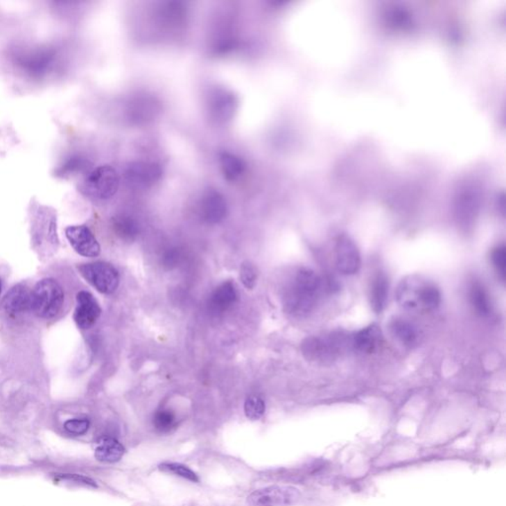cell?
<instances>
[{
  "instance_id": "cell-11",
  "label": "cell",
  "mask_w": 506,
  "mask_h": 506,
  "mask_svg": "<svg viewBox=\"0 0 506 506\" xmlns=\"http://www.w3.org/2000/svg\"><path fill=\"white\" fill-rule=\"evenodd\" d=\"M207 105L211 120L217 124H227L236 114L238 99L233 92L226 88L218 87L209 94Z\"/></svg>"
},
{
  "instance_id": "cell-25",
  "label": "cell",
  "mask_w": 506,
  "mask_h": 506,
  "mask_svg": "<svg viewBox=\"0 0 506 506\" xmlns=\"http://www.w3.org/2000/svg\"><path fill=\"white\" fill-rule=\"evenodd\" d=\"M113 229L123 241H133L140 234L139 223L131 216L119 215L114 217Z\"/></svg>"
},
{
  "instance_id": "cell-10",
  "label": "cell",
  "mask_w": 506,
  "mask_h": 506,
  "mask_svg": "<svg viewBox=\"0 0 506 506\" xmlns=\"http://www.w3.org/2000/svg\"><path fill=\"white\" fill-rule=\"evenodd\" d=\"M301 493L294 487L272 486L259 489L247 498L250 506H287L300 500Z\"/></svg>"
},
{
  "instance_id": "cell-22",
  "label": "cell",
  "mask_w": 506,
  "mask_h": 506,
  "mask_svg": "<svg viewBox=\"0 0 506 506\" xmlns=\"http://www.w3.org/2000/svg\"><path fill=\"white\" fill-rule=\"evenodd\" d=\"M469 298L473 310L480 317H487L491 313V303L486 288L479 281H473L469 289Z\"/></svg>"
},
{
  "instance_id": "cell-15",
  "label": "cell",
  "mask_w": 506,
  "mask_h": 506,
  "mask_svg": "<svg viewBox=\"0 0 506 506\" xmlns=\"http://www.w3.org/2000/svg\"><path fill=\"white\" fill-rule=\"evenodd\" d=\"M101 315V308L94 295L80 291L76 295V306L73 320L80 329H89L96 324Z\"/></svg>"
},
{
  "instance_id": "cell-24",
  "label": "cell",
  "mask_w": 506,
  "mask_h": 506,
  "mask_svg": "<svg viewBox=\"0 0 506 506\" xmlns=\"http://www.w3.org/2000/svg\"><path fill=\"white\" fill-rule=\"evenodd\" d=\"M124 454V446L114 438H104L95 449V458L103 463H116Z\"/></svg>"
},
{
  "instance_id": "cell-16",
  "label": "cell",
  "mask_w": 506,
  "mask_h": 506,
  "mask_svg": "<svg viewBox=\"0 0 506 506\" xmlns=\"http://www.w3.org/2000/svg\"><path fill=\"white\" fill-rule=\"evenodd\" d=\"M238 298L236 285L231 281H227L216 288L210 295L208 300L209 311L213 315H222L236 305Z\"/></svg>"
},
{
  "instance_id": "cell-21",
  "label": "cell",
  "mask_w": 506,
  "mask_h": 506,
  "mask_svg": "<svg viewBox=\"0 0 506 506\" xmlns=\"http://www.w3.org/2000/svg\"><path fill=\"white\" fill-rule=\"evenodd\" d=\"M389 288V279L384 273H378L373 278L370 287V304L374 312L381 313L386 308Z\"/></svg>"
},
{
  "instance_id": "cell-28",
  "label": "cell",
  "mask_w": 506,
  "mask_h": 506,
  "mask_svg": "<svg viewBox=\"0 0 506 506\" xmlns=\"http://www.w3.org/2000/svg\"><path fill=\"white\" fill-rule=\"evenodd\" d=\"M245 412L247 419L259 420L263 417L264 412H265V403L259 396H250L245 401Z\"/></svg>"
},
{
  "instance_id": "cell-31",
  "label": "cell",
  "mask_w": 506,
  "mask_h": 506,
  "mask_svg": "<svg viewBox=\"0 0 506 506\" xmlns=\"http://www.w3.org/2000/svg\"><path fill=\"white\" fill-rule=\"evenodd\" d=\"M240 277L243 286L248 290L255 287L257 282V270L250 262H245L241 267Z\"/></svg>"
},
{
  "instance_id": "cell-4",
  "label": "cell",
  "mask_w": 506,
  "mask_h": 506,
  "mask_svg": "<svg viewBox=\"0 0 506 506\" xmlns=\"http://www.w3.org/2000/svg\"><path fill=\"white\" fill-rule=\"evenodd\" d=\"M64 303V290L60 283L52 278L39 281L31 291V310L41 319L57 317Z\"/></svg>"
},
{
  "instance_id": "cell-7",
  "label": "cell",
  "mask_w": 506,
  "mask_h": 506,
  "mask_svg": "<svg viewBox=\"0 0 506 506\" xmlns=\"http://www.w3.org/2000/svg\"><path fill=\"white\" fill-rule=\"evenodd\" d=\"M78 271L99 293L113 294L119 286V272L115 267L107 262L97 261L81 264L78 266Z\"/></svg>"
},
{
  "instance_id": "cell-23",
  "label": "cell",
  "mask_w": 506,
  "mask_h": 506,
  "mask_svg": "<svg viewBox=\"0 0 506 506\" xmlns=\"http://www.w3.org/2000/svg\"><path fill=\"white\" fill-rule=\"evenodd\" d=\"M390 329L396 340L405 347H412L419 340L417 327L403 319H394L390 324Z\"/></svg>"
},
{
  "instance_id": "cell-2",
  "label": "cell",
  "mask_w": 506,
  "mask_h": 506,
  "mask_svg": "<svg viewBox=\"0 0 506 506\" xmlns=\"http://www.w3.org/2000/svg\"><path fill=\"white\" fill-rule=\"evenodd\" d=\"M396 300L406 310L428 312L440 306L441 293L429 281L410 276L399 285Z\"/></svg>"
},
{
  "instance_id": "cell-14",
  "label": "cell",
  "mask_w": 506,
  "mask_h": 506,
  "mask_svg": "<svg viewBox=\"0 0 506 506\" xmlns=\"http://www.w3.org/2000/svg\"><path fill=\"white\" fill-rule=\"evenodd\" d=\"M66 236L71 247L81 256H98L101 252V245L94 234L87 226H71L66 229Z\"/></svg>"
},
{
  "instance_id": "cell-9",
  "label": "cell",
  "mask_w": 506,
  "mask_h": 506,
  "mask_svg": "<svg viewBox=\"0 0 506 506\" xmlns=\"http://www.w3.org/2000/svg\"><path fill=\"white\" fill-rule=\"evenodd\" d=\"M162 175L164 171L160 164L146 160L130 162L124 171L127 184L138 189H148L155 186L162 180Z\"/></svg>"
},
{
  "instance_id": "cell-18",
  "label": "cell",
  "mask_w": 506,
  "mask_h": 506,
  "mask_svg": "<svg viewBox=\"0 0 506 506\" xmlns=\"http://www.w3.org/2000/svg\"><path fill=\"white\" fill-rule=\"evenodd\" d=\"M2 306L11 315L27 312L31 310V292L25 285H16L7 292Z\"/></svg>"
},
{
  "instance_id": "cell-6",
  "label": "cell",
  "mask_w": 506,
  "mask_h": 506,
  "mask_svg": "<svg viewBox=\"0 0 506 506\" xmlns=\"http://www.w3.org/2000/svg\"><path fill=\"white\" fill-rule=\"evenodd\" d=\"M348 347H351V338L342 333H331L322 338H308L304 342V354L315 361L335 359Z\"/></svg>"
},
{
  "instance_id": "cell-1",
  "label": "cell",
  "mask_w": 506,
  "mask_h": 506,
  "mask_svg": "<svg viewBox=\"0 0 506 506\" xmlns=\"http://www.w3.org/2000/svg\"><path fill=\"white\" fill-rule=\"evenodd\" d=\"M324 290H326L324 281L315 271L299 269L285 289L283 296L285 308L295 317H306L315 310Z\"/></svg>"
},
{
  "instance_id": "cell-20",
  "label": "cell",
  "mask_w": 506,
  "mask_h": 506,
  "mask_svg": "<svg viewBox=\"0 0 506 506\" xmlns=\"http://www.w3.org/2000/svg\"><path fill=\"white\" fill-rule=\"evenodd\" d=\"M220 171L225 180L229 182H236L247 171V164L236 153L223 152L219 155Z\"/></svg>"
},
{
  "instance_id": "cell-29",
  "label": "cell",
  "mask_w": 506,
  "mask_h": 506,
  "mask_svg": "<svg viewBox=\"0 0 506 506\" xmlns=\"http://www.w3.org/2000/svg\"><path fill=\"white\" fill-rule=\"evenodd\" d=\"M159 469L164 472L173 473L177 477L183 478V479L191 480V482H199L198 477L196 473L188 468V466L177 463L162 464L159 466Z\"/></svg>"
},
{
  "instance_id": "cell-26",
  "label": "cell",
  "mask_w": 506,
  "mask_h": 506,
  "mask_svg": "<svg viewBox=\"0 0 506 506\" xmlns=\"http://www.w3.org/2000/svg\"><path fill=\"white\" fill-rule=\"evenodd\" d=\"M91 166V162L85 157H80V155H73L64 160L62 166L58 167L55 175L60 178H67L80 173H88Z\"/></svg>"
},
{
  "instance_id": "cell-3",
  "label": "cell",
  "mask_w": 506,
  "mask_h": 506,
  "mask_svg": "<svg viewBox=\"0 0 506 506\" xmlns=\"http://www.w3.org/2000/svg\"><path fill=\"white\" fill-rule=\"evenodd\" d=\"M120 186V176L114 167L101 166L92 169L81 181L78 189L91 200L104 201L112 198Z\"/></svg>"
},
{
  "instance_id": "cell-34",
  "label": "cell",
  "mask_w": 506,
  "mask_h": 506,
  "mask_svg": "<svg viewBox=\"0 0 506 506\" xmlns=\"http://www.w3.org/2000/svg\"><path fill=\"white\" fill-rule=\"evenodd\" d=\"M1 289H2V282H1V279H0V294H1Z\"/></svg>"
},
{
  "instance_id": "cell-12",
  "label": "cell",
  "mask_w": 506,
  "mask_h": 506,
  "mask_svg": "<svg viewBox=\"0 0 506 506\" xmlns=\"http://www.w3.org/2000/svg\"><path fill=\"white\" fill-rule=\"evenodd\" d=\"M229 211L227 199L216 189L207 190L199 203L201 219L207 224L217 225L226 219Z\"/></svg>"
},
{
  "instance_id": "cell-8",
  "label": "cell",
  "mask_w": 506,
  "mask_h": 506,
  "mask_svg": "<svg viewBox=\"0 0 506 506\" xmlns=\"http://www.w3.org/2000/svg\"><path fill=\"white\" fill-rule=\"evenodd\" d=\"M55 62V52L53 49H32L15 55L16 66L33 78L46 76L52 69Z\"/></svg>"
},
{
  "instance_id": "cell-13",
  "label": "cell",
  "mask_w": 506,
  "mask_h": 506,
  "mask_svg": "<svg viewBox=\"0 0 506 506\" xmlns=\"http://www.w3.org/2000/svg\"><path fill=\"white\" fill-rule=\"evenodd\" d=\"M336 267L343 275H354L361 267L358 247L347 236L338 238L335 245Z\"/></svg>"
},
{
  "instance_id": "cell-19",
  "label": "cell",
  "mask_w": 506,
  "mask_h": 506,
  "mask_svg": "<svg viewBox=\"0 0 506 506\" xmlns=\"http://www.w3.org/2000/svg\"><path fill=\"white\" fill-rule=\"evenodd\" d=\"M382 334L379 327L367 326L351 338V347L361 354H372L379 347Z\"/></svg>"
},
{
  "instance_id": "cell-5",
  "label": "cell",
  "mask_w": 506,
  "mask_h": 506,
  "mask_svg": "<svg viewBox=\"0 0 506 506\" xmlns=\"http://www.w3.org/2000/svg\"><path fill=\"white\" fill-rule=\"evenodd\" d=\"M32 243L42 257L52 256L59 247L57 217L48 208L39 209L32 226Z\"/></svg>"
},
{
  "instance_id": "cell-32",
  "label": "cell",
  "mask_w": 506,
  "mask_h": 506,
  "mask_svg": "<svg viewBox=\"0 0 506 506\" xmlns=\"http://www.w3.org/2000/svg\"><path fill=\"white\" fill-rule=\"evenodd\" d=\"M90 422L87 419H73L64 422V429L73 435H83L89 429Z\"/></svg>"
},
{
  "instance_id": "cell-17",
  "label": "cell",
  "mask_w": 506,
  "mask_h": 506,
  "mask_svg": "<svg viewBox=\"0 0 506 506\" xmlns=\"http://www.w3.org/2000/svg\"><path fill=\"white\" fill-rule=\"evenodd\" d=\"M159 102L155 97L150 95L137 96L133 101L130 102L128 113L130 120L136 124H145L152 121L159 112Z\"/></svg>"
},
{
  "instance_id": "cell-30",
  "label": "cell",
  "mask_w": 506,
  "mask_h": 506,
  "mask_svg": "<svg viewBox=\"0 0 506 506\" xmlns=\"http://www.w3.org/2000/svg\"><path fill=\"white\" fill-rule=\"evenodd\" d=\"M491 262L496 272L501 279H505L506 275V248L505 245L494 248L491 255Z\"/></svg>"
},
{
  "instance_id": "cell-33",
  "label": "cell",
  "mask_w": 506,
  "mask_h": 506,
  "mask_svg": "<svg viewBox=\"0 0 506 506\" xmlns=\"http://www.w3.org/2000/svg\"><path fill=\"white\" fill-rule=\"evenodd\" d=\"M178 259H180V253L176 252V250H169L164 255V263L167 266L173 265V264H175L178 261Z\"/></svg>"
},
{
  "instance_id": "cell-27",
  "label": "cell",
  "mask_w": 506,
  "mask_h": 506,
  "mask_svg": "<svg viewBox=\"0 0 506 506\" xmlns=\"http://www.w3.org/2000/svg\"><path fill=\"white\" fill-rule=\"evenodd\" d=\"M153 426L160 433H168L176 426L175 415L171 410H160L153 417Z\"/></svg>"
}]
</instances>
